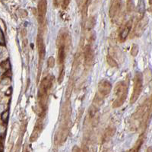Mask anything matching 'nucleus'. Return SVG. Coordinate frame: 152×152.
<instances>
[{
	"label": "nucleus",
	"mask_w": 152,
	"mask_h": 152,
	"mask_svg": "<svg viewBox=\"0 0 152 152\" xmlns=\"http://www.w3.org/2000/svg\"><path fill=\"white\" fill-rule=\"evenodd\" d=\"M7 91H8V92L6 93V95H8V96H9V95H10V94H12V87H9V88H8V90Z\"/></svg>",
	"instance_id": "obj_19"
},
{
	"label": "nucleus",
	"mask_w": 152,
	"mask_h": 152,
	"mask_svg": "<svg viewBox=\"0 0 152 152\" xmlns=\"http://www.w3.org/2000/svg\"><path fill=\"white\" fill-rule=\"evenodd\" d=\"M68 3H69V2H68V1H64V2H62V8H65L68 6Z\"/></svg>",
	"instance_id": "obj_18"
},
{
	"label": "nucleus",
	"mask_w": 152,
	"mask_h": 152,
	"mask_svg": "<svg viewBox=\"0 0 152 152\" xmlns=\"http://www.w3.org/2000/svg\"><path fill=\"white\" fill-rule=\"evenodd\" d=\"M94 61V52L90 45H87L85 50V63L87 66H91Z\"/></svg>",
	"instance_id": "obj_7"
},
{
	"label": "nucleus",
	"mask_w": 152,
	"mask_h": 152,
	"mask_svg": "<svg viewBox=\"0 0 152 152\" xmlns=\"http://www.w3.org/2000/svg\"><path fill=\"white\" fill-rule=\"evenodd\" d=\"M1 34H2V37H1V45L2 46H5V37H4V34L3 32L1 31Z\"/></svg>",
	"instance_id": "obj_16"
},
{
	"label": "nucleus",
	"mask_w": 152,
	"mask_h": 152,
	"mask_svg": "<svg viewBox=\"0 0 152 152\" xmlns=\"http://www.w3.org/2000/svg\"><path fill=\"white\" fill-rule=\"evenodd\" d=\"M24 152H29V151H27V150H25V151H24Z\"/></svg>",
	"instance_id": "obj_21"
},
{
	"label": "nucleus",
	"mask_w": 152,
	"mask_h": 152,
	"mask_svg": "<svg viewBox=\"0 0 152 152\" xmlns=\"http://www.w3.org/2000/svg\"><path fill=\"white\" fill-rule=\"evenodd\" d=\"M51 87H52V79L50 77H46L41 81L39 93H38V99H39L40 106L43 110H45V109L46 108L48 95Z\"/></svg>",
	"instance_id": "obj_1"
},
{
	"label": "nucleus",
	"mask_w": 152,
	"mask_h": 152,
	"mask_svg": "<svg viewBox=\"0 0 152 152\" xmlns=\"http://www.w3.org/2000/svg\"><path fill=\"white\" fill-rule=\"evenodd\" d=\"M107 61H108V63H109V65L110 66H112V67H115V66H116V61L112 59V57H110V56H108V58H107Z\"/></svg>",
	"instance_id": "obj_14"
},
{
	"label": "nucleus",
	"mask_w": 152,
	"mask_h": 152,
	"mask_svg": "<svg viewBox=\"0 0 152 152\" xmlns=\"http://www.w3.org/2000/svg\"><path fill=\"white\" fill-rule=\"evenodd\" d=\"M72 152H80L79 148L78 146H75L72 148Z\"/></svg>",
	"instance_id": "obj_17"
},
{
	"label": "nucleus",
	"mask_w": 152,
	"mask_h": 152,
	"mask_svg": "<svg viewBox=\"0 0 152 152\" xmlns=\"http://www.w3.org/2000/svg\"><path fill=\"white\" fill-rule=\"evenodd\" d=\"M98 90H99L100 93L105 96L107 95L110 92V90H111V84L107 81L106 80H104V81H101L99 83V86H98Z\"/></svg>",
	"instance_id": "obj_6"
},
{
	"label": "nucleus",
	"mask_w": 152,
	"mask_h": 152,
	"mask_svg": "<svg viewBox=\"0 0 152 152\" xmlns=\"http://www.w3.org/2000/svg\"><path fill=\"white\" fill-rule=\"evenodd\" d=\"M37 50H38V53H39L40 60H43L45 57L46 50H45V46H44V43H43V40L40 36L37 37Z\"/></svg>",
	"instance_id": "obj_8"
},
{
	"label": "nucleus",
	"mask_w": 152,
	"mask_h": 152,
	"mask_svg": "<svg viewBox=\"0 0 152 152\" xmlns=\"http://www.w3.org/2000/svg\"><path fill=\"white\" fill-rule=\"evenodd\" d=\"M126 92H127V87L123 83L120 82L115 87V94L116 95L117 98L113 103V107H119L124 103L126 97Z\"/></svg>",
	"instance_id": "obj_3"
},
{
	"label": "nucleus",
	"mask_w": 152,
	"mask_h": 152,
	"mask_svg": "<svg viewBox=\"0 0 152 152\" xmlns=\"http://www.w3.org/2000/svg\"><path fill=\"white\" fill-rule=\"evenodd\" d=\"M1 67L2 68H5V69H9L10 68V62H9V61L8 60H5V61H3V62H2V63H1Z\"/></svg>",
	"instance_id": "obj_12"
},
{
	"label": "nucleus",
	"mask_w": 152,
	"mask_h": 152,
	"mask_svg": "<svg viewBox=\"0 0 152 152\" xmlns=\"http://www.w3.org/2000/svg\"><path fill=\"white\" fill-rule=\"evenodd\" d=\"M8 110H5L1 115V119H2V122H6L7 121V119H8Z\"/></svg>",
	"instance_id": "obj_13"
},
{
	"label": "nucleus",
	"mask_w": 152,
	"mask_h": 152,
	"mask_svg": "<svg viewBox=\"0 0 152 152\" xmlns=\"http://www.w3.org/2000/svg\"><path fill=\"white\" fill-rule=\"evenodd\" d=\"M131 28H132V22L130 21L125 26V27L122 29V32L120 33V39H121V40L123 41V40H125L127 38L129 33L130 32Z\"/></svg>",
	"instance_id": "obj_11"
},
{
	"label": "nucleus",
	"mask_w": 152,
	"mask_h": 152,
	"mask_svg": "<svg viewBox=\"0 0 152 152\" xmlns=\"http://www.w3.org/2000/svg\"><path fill=\"white\" fill-rule=\"evenodd\" d=\"M142 89V77L140 73H137L135 75V79H134V87H133V93L131 97V103H135L138 98L139 95L141 92Z\"/></svg>",
	"instance_id": "obj_4"
},
{
	"label": "nucleus",
	"mask_w": 152,
	"mask_h": 152,
	"mask_svg": "<svg viewBox=\"0 0 152 152\" xmlns=\"http://www.w3.org/2000/svg\"><path fill=\"white\" fill-rule=\"evenodd\" d=\"M68 34L66 32L62 31L60 32V36L58 37V57L60 64L62 65L64 60L66 57V51L68 48Z\"/></svg>",
	"instance_id": "obj_2"
},
{
	"label": "nucleus",
	"mask_w": 152,
	"mask_h": 152,
	"mask_svg": "<svg viewBox=\"0 0 152 152\" xmlns=\"http://www.w3.org/2000/svg\"><path fill=\"white\" fill-rule=\"evenodd\" d=\"M42 128H43V125H42V122L40 121L37 122V124H36V126L33 129V132L32 133V135L31 137V141H36L37 139L38 138L39 135H40V132L42 130Z\"/></svg>",
	"instance_id": "obj_9"
},
{
	"label": "nucleus",
	"mask_w": 152,
	"mask_h": 152,
	"mask_svg": "<svg viewBox=\"0 0 152 152\" xmlns=\"http://www.w3.org/2000/svg\"><path fill=\"white\" fill-rule=\"evenodd\" d=\"M119 6H120V2H118V1L112 2L111 6H110V16L112 18H113L116 15L117 12H119Z\"/></svg>",
	"instance_id": "obj_10"
},
{
	"label": "nucleus",
	"mask_w": 152,
	"mask_h": 152,
	"mask_svg": "<svg viewBox=\"0 0 152 152\" xmlns=\"http://www.w3.org/2000/svg\"><path fill=\"white\" fill-rule=\"evenodd\" d=\"M55 65V59L53 57H50L48 60V66L50 68H53Z\"/></svg>",
	"instance_id": "obj_15"
},
{
	"label": "nucleus",
	"mask_w": 152,
	"mask_h": 152,
	"mask_svg": "<svg viewBox=\"0 0 152 152\" xmlns=\"http://www.w3.org/2000/svg\"><path fill=\"white\" fill-rule=\"evenodd\" d=\"M37 9H38V22L40 24H43L46 13V1H40V2H39Z\"/></svg>",
	"instance_id": "obj_5"
},
{
	"label": "nucleus",
	"mask_w": 152,
	"mask_h": 152,
	"mask_svg": "<svg viewBox=\"0 0 152 152\" xmlns=\"http://www.w3.org/2000/svg\"><path fill=\"white\" fill-rule=\"evenodd\" d=\"M146 152H152V147H148V149H147V151Z\"/></svg>",
	"instance_id": "obj_20"
}]
</instances>
